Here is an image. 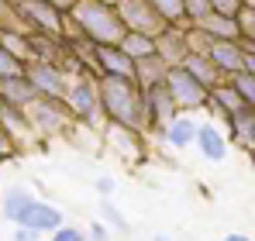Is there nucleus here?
<instances>
[{"label":"nucleus","instance_id":"nucleus-9","mask_svg":"<svg viewBox=\"0 0 255 241\" xmlns=\"http://www.w3.org/2000/svg\"><path fill=\"white\" fill-rule=\"evenodd\" d=\"M190 138H193V124H190V120H176L172 131H169V141L172 145H186Z\"/></svg>","mask_w":255,"mask_h":241},{"label":"nucleus","instance_id":"nucleus-10","mask_svg":"<svg viewBox=\"0 0 255 241\" xmlns=\"http://www.w3.org/2000/svg\"><path fill=\"white\" fill-rule=\"evenodd\" d=\"M73 104L90 118V111H93V97H90V86H86V83H80V86L73 90Z\"/></svg>","mask_w":255,"mask_h":241},{"label":"nucleus","instance_id":"nucleus-19","mask_svg":"<svg viewBox=\"0 0 255 241\" xmlns=\"http://www.w3.org/2000/svg\"><path fill=\"white\" fill-rule=\"evenodd\" d=\"M224 241H249V238H242V235H231V238H224Z\"/></svg>","mask_w":255,"mask_h":241},{"label":"nucleus","instance_id":"nucleus-6","mask_svg":"<svg viewBox=\"0 0 255 241\" xmlns=\"http://www.w3.org/2000/svg\"><path fill=\"white\" fill-rule=\"evenodd\" d=\"M235 127H238V138L242 145H252V111H235Z\"/></svg>","mask_w":255,"mask_h":241},{"label":"nucleus","instance_id":"nucleus-7","mask_svg":"<svg viewBox=\"0 0 255 241\" xmlns=\"http://www.w3.org/2000/svg\"><path fill=\"white\" fill-rule=\"evenodd\" d=\"M28 203H31V197H28L24 190H10V197H7V207H3V210H7V217H17Z\"/></svg>","mask_w":255,"mask_h":241},{"label":"nucleus","instance_id":"nucleus-8","mask_svg":"<svg viewBox=\"0 0 255 241\" xmlns=\"http://www.w3.org/2000/svg\"><path fill=\"white\" fill-rule=\"evenodd\" d=\"M214 59H217V66H224V69H235L242 55H238L231 45H217V48H214Z\"/></svg>","mask_w":255,"mask_h":241},{"label":"nucleus","instance_id":"nucleus-1","mask_svg":"<svg viewBox=\"0 0 255 241\" xmlns=\"http://www.w3.org/2000/svg\"><path fill=\"white\" fill-rule=\"evenodd\" d=\"M104 100H107V111L114 114L118 120H125V124H138V93H134V86L128 80H107L104 86Z\"/></svg>","mask_w":255,"mask_h":241},{"label":"nucleus","instance_id":"nucleus-20","mask_svg":"<svg viewBox=\"0 0 255 241\" xmlns=\"http://www.w3.org/2000/svg\"><path fill=\"white\" fill-rule=\"evenodd\" d=\"M0 152H3V138H0Z\"/></svg>","mask_w":255,"mask_h":241},{"label":"nucleus","instance_id":"nucleus-17","mask_svg":"<svg viewBox=\"0 0 255 241\" xmlns=\"http://www.w3.org/2000/svg\"><path fill=\"white\" fill-rule=\"evenodd\" d=\"M238 93H242V100H249V104H252V76H249V80H245V76L238 80Z\"/></svg>","mask_w":255,"mask_h":241},{"label":"nucleus","instance_id":"nucleus-16","mask_svg":"<svg viewBox=\"0 0 255 241\" xmlns=\"http://www.w3.org/2000/svg\"><path fill=\"white\" fill-rule=\"evenodd\" d=\"M52 241H83V235H80V231H73V228H59Z\"/></svg>","mask_w":255,"mask_h":241},{"label":"nucleus","instance_id":"nucleus-15","mask_svg":"<svg viewBox=\"0 0 255 241\" xmlns=\"http://www.w3.org/2000/svg\"><path fill=\"white\" fill-rule=\"evenodd\" d=\"M35 80L42 83L45 90H55V86H59V76H52L48 69H35Z\"/></svg>","mask_w":255,"mask_h":241},{"label":"nucleus","instance_id":"nucleus-14","mask_svg":"<svg viewBox=\"0 0 255 241\" xmlns=\"http://www.w3.org/2000/svg\"><path fill=\"white\" fill-rule=\"evenodd\" d=\"M0 73H7V76H17V73H21V66H17V62H14L7 52H0Z\"/></svg>","mask_w":255,"mask_h":241},{"label":"nucleus","instance_id":"nucleus-4","mask_svg":"<svg viewBox=\"0 0 255 241\" xmlns=\"http://www.w3.org/2000/svg\"><path fill=\"white\" fill-rule=\"evenodd\" d=\"M172 97L176 100H183V104H200L204 100V90H200V83L193 80V73H186V69H172Z\"/></svg>","mask_w":255,"mask_h":241},{"label":"nucleus","instance_id":"nucleus-11","mask_svg":"<svg viewBox=\"0 0 255 241\" xmlns=\"http://www.w3.org/2000/svg\"><path fill=\"white\" fill-rule=\"evenodd\" d=\"M107 66H114V69H118V73H131V66H128V55L125 52H107Z\"/></svg>","mask_w":255,"mask_h":241},{"label":"nucleus","instance_id":"nucleus-3","mask_svg":"<svg viewBox=\"0 0 255 241\" xmlns=\"http://www.w3.org/2000/svg\"><path fill=\"white\" fill-rule=\"evenodd\" d=\"M17 224H24V228H35V231H48V228H55V224H62V214L55 210V207H48V203H38L31 200L17 217H14ZM21 228V231H24Z\"/></svg>","mask_w":255,"mask_h":241},{"label":"nucleus","instance_id":"nucleus-18","mask_svg":"<svg viewBox=\"0 0 255 241\" xmlns=\"http://www.w3.org/2000/svg\"><path fill=\"white\" fill-rule=\"evenodd\" d=\"M14 241H35V235H31V231H17V235H14Z\"/></svg>","mask_w":255,"mask_h":241},{"label":"nucleus","instance_id":"nucleus-13","mask_svg":"<svg viewBox=\"0 0 255 241\" xmlns=\"http://www.w3.org/2000/svg\"><path fill=\"white\" fill-rule=\"evenodd\" d=\"M28 14H35L38 21H45V24H48V28H55V24H59V17H55L52 10H45V7H35V3L28 7Z\"/></svg>","mask_w":255,"mask_h":241},{"label":"nucleus","instance_id":"nucleus-5","mask_svg":"<svg viewBox=\"0 0 255 241\" xmlns=\"http://www.w3.org/2000/svg\"><path fill=\"white\" fill-rule=\"evenodd\" d=\"M200 148H204V155L207 159H224V141L217 138V131L214 127H200Z\"/></svg>","mask_w":255,"mask_h":241},{"label":"nucleus","instance_id":"nucleus-12","mask_svg":"<svg viewBox=\"0 0 255 241\" xmlns=\"http://www.w3.org/2000/svg\"><path fill=\"white\" fill-rule=\"evenodd\" d=\"M125 45L131 48V52H141V55H152V41H148V38H138V35H131V38H128Z\"/></svg>","mask_w":255,"mask_h":241},{"label":"nucleus","instance_id":"nucleus-2","mask_svg":"<svg viewBox=\"0 0 255 241\" xmlns=\"http://www.w3.org/2000/svg\"><path fill=\"white\" fill-rule=\"evenodd\" d=\"M80 21L90 28V35L100 38V41H111V38L121 35V24L111 17L107 7H80Z\"/></svg>","mask_w":255,"mask_h":241}]
</instances>
